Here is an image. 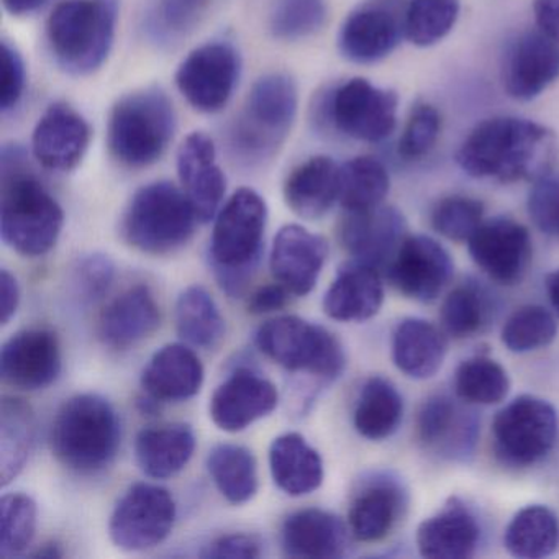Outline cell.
Masks as SVG:
<instances>
[{"label":"cell","instance_id":"obj_22","mask_svg":"<svg viewBox=\"0 0 559 559\" xmlns=\"http://www.w3.org/2000/svg\"><path fill=\"white\" fill-rule=\"evenodd\" d=\"M277 402L280 394L273 382L250 369H238L215 389L209 408L221 430L237 433L267 417Z\"/></svg>","mask_w":559,"mask_h":559},{"label":"cell","instance_id":"obj_13","mask_svg":"<svg viewBox=\"0 0 559 559\" xmlns=\"http://www.w3.org/2000/svg\"><path fill=\"white\" fill-rule=\"evenodd\" d=\"M240 55L227 41L202 45L179 64L176 86L199 112L224 109L240 78Z\"/></svg>","mask_w":559,"mask_h":559},{"label":"cell","instance_id":"obj_52","mask_svg":"<svg viewBox=\"0 0 559 559\" xmlns=\"http://www.w3.org/2000/svg\"><path fill=\"white\" fill-rule=\"evenodd\" d=\"M0 73V110L11 112L21 103L25 91V63L22 55L8 41H2Z\"/></svg>","mask_w":559,"mask_h":559},{"label":"cell","instance_id":"obj_32","mask_svg":"<svg viewBox=\"0 0 559 559\" xmlns=\"http://www.w3.org/2000/svg\"><path fill=\"white\" fill-rule=\"evenodd\" d=\"M195 444L194 430L189 425L169 424L146 428L136 437V463L146 476L168 479L188 466Z\"/></svg>","mask_w":559,"mask_h":559},{"label":"cell","instance_id":"obj_44","mask_svg":"<svg viewBox=\"0 0 559 559\" xmlns=\"http://www.w3.org/2000/svg\"><path fill=\"white\" fill-rule=\"evenodd\" d=\"M489 316L486 294L471 284L451 290L440 310L441 325L454 338L476 335L484 329Z\"/></svg>","mask_w":559,"mask_h":559},{"label":"cell","instance_id":"obj_36","mask_svg":"<svg viewBox=\"0 0 559 559\" xmlns=\"http://www.w3.org/2000/svg\"><path fill=\"white\" fill-rule=\"evenodd\" d=\"M559 543V522L551 509L528 506L510 520L503 546L510 555L522 559L548 558Z\"/></svg>","mask_w":559,"mask_h":559},{"label":"cell","instance_id":"obj_34","mask_svg":"<svg viewBox=\"0 0 559 559\" xmlns=\"http://www.w3.org/2000/svg\"><path fill=\"white\" fill-rule=\"evenodd\" d=\"M447 356L443 333L421 319H405L392 335V359L395 368L408 378H433Z\"/></svg>","mask_w":559,"mask_h":559},{"label":"cell","instance_id":"obj_43","mask_svg":"<svg viewBox=\"0 0 559 559\" xmlns=\"http://www.w3.org/2000/svg\"><path fill=\"white\" fill-rule=\"evenodd\" d=\"M37 503L27 493H4L0 500V556L22 555L35 538Z\"/></svg>","mask_w":559,"mask_h":559},{"label":"cell","instance_id":"obj_38","mask_svg":"<svg viewBox=\"0 0 559 559\" xmlns=\"http://www.w3.org/2000/svg\"><path fill=\"white\" fill-rule=\"evenodd\" d=\"M176 326L189 345L211 349L222 342L225 322L214 297L202 286H191L181 293L176 304Z\"/></svg>","mask_w":559,"mask_h":559},{"label":"cell","instance_id":"obj_58","mask_svg":"<svg viewBox=\"0 0 559 559\" xmlns=\"http://www.w3.org/2000/svg\"><path fill=\"white\" fill-rule=\"evenodd\" d=\"M545 284L549 302H551L552 309L559 313V270L552 271L551 274H548Z\"/></svg>","mask_w":559,"mask_h":559},{"label":"cell","instance_id":"obj_48","mask_svg":"<svg viewBox=\"0 0 559 559\" xmlns=\"http://www.w3.org/2000/svg\"><path fill=\"white\" fill-rule=\"evenodd\" d=\"M440 132L441 117L438 110L427 103L415 104L399 140V156L405 162L425 158L437 145Z\"/></svg>","mask_w":559,"mask_h":559},{"label":"cell","instance_id":"obj_53","mask_svg":"<svg viewBox=\"0 0 559 559\" xmlns=\"http://www.w3.org/2000/svg\"><path fill=\"white\" fill-rule=\"evenodd\" d=\"M263 555L261 543L254 536L234 533L221 536L212 542L202 552V558H240L254 559Z\"/></svg>","mask_w":559,"mask_h":559},{"label":"cell","instance_id":"obj_16","mask_svg":"<svg viewBox=\"0 0 559 559\" xmlns=\"http://www.w3.org/2000/svg\"><path fill=\"white\" fill-rule=\"evenodd\" d=\"M467 243L477 267L503 286L520 283L532 263L528 230L512 218L496 217L483 222Z\"/></svg>","mask_w":559,"mask_h":559},{"label":"cell","instance_id":"obj_9","mask_svg":"<svg viewBox=\"0 0 559 559\" xmlns=\"http://www.w3.org/2000/svg\"><path fill=\"white\" fill-rule=\"evenodd\" d=\"M261 353L289 371L336 379L345 369V352L333 333L299 317L267 320L254 336Z\"/></svg>","mask_w":559,"mask_h":559},{"label":"cell","instance_id":"obj_24","mask_svg":"<svg viewBox=\"0 0 559 559\" xmlns=\"http://www.w3.org/2000/svg\"><path fill=\"white\" fill-rule=\"evenodd\" d=\"M473 412L447 395H435L418 411L417 438L425 450L444 460H464L477 440Z\"/></svg>","mask_w":559,"mask_h":559},{"label":"cell","instance_id":"obj_10","mask_svg":"<svg viewBox=\"0 0 559 559\" xmlns=\"http://www.w3.org/2000/svg\"><path fill=\"white\" fill-rule=\"evenodd\" d=\"M558 430V414L548 401L520 395L493 418V451L507 466H533L552 450Z\"/></svg>","mask_w":559,"mask_h":559},{"label":"cell","instance_id":"obj_23","mask_svg":"<svg viewBox=\"0 0 559 559\" xmlns=\"http://www.w3.org/2000/svg\"><path fill=\"white\" fill-rule=\"evenodd\" d=\"M326 258L329 245L320 235L300 225H286L274 238L271 271L290 294L307 296L319 283Z\"/></svg>","mask_w":559,"mask_h":559},{"label":"cell","instance_id":"obj_6","mask_svg":"<svg viewBox=\"0 0 559 559\" xmlns=\"http://www.w3.org/2000/svg\"><path fill=\"white\" fill-rule=\"evenodd\" d=\"M176 132V114L159 87L127 94L114 106L107 126L110 155L127 168H148L162 159Z\"/></svg>","mask_w":559,"mask_h":559},{"label":"cell","instance_id":"obj_39","mask_svg":"<svg viewBox=\"0 0 559 559\" xmlns=\"http://www.w3.org/2000/svg\"><path fill=\"white\" fill-rule=\"evenodd\" d=\"M35 440V418L31 407L19 399L5 397L0 408V467L2 486L24 469Z\"/></svg>","mask_w":559,"mask_h":559},{"label":"cell","instance_id":"obj_12","mask_svg":"<svg viewBox=\"0 0 559 559\" xmlns=\"http://www.w3.org/2000/svg\"><path fill=\"white\" fill-rule=\"evenodd\" d=\"M171 492L155 484H135L117 502L109 522L114 545L126 551H145L162 545L175 526Z\"/></svg>","mask_w":559,"mask_h":559},{"label":"cell","instance_id":"obj_47","mask_svg":"<svg viewBox=\"0 0 559 559\" xmlns=\"http://www.w3.org/2000/svg\"><path fill=\"white\" fill-rule=\"evenodd\" d=\"M431 227L451 241H469L484 222V205L466 195H448L431 211Z\"/></svg>","mask_w":559,"mask_h":559},{"label":"cell","instance_id":"obj_55","mask_svg":"<svg viewBox=\"0 0 559 559\" xmlns=\"http://www.w3.org/2000/svg\"><path fill=\"white\" fill-rule=\"evenodd\" d=\"M21 306V287L17 280L8 270L0 271V310H2V325H8Z\"/></svg>","mask_w":559,"mask_h":559},{"label":"cell","instance_id":"obj_17","mask_svg":"<svg viewBox=\"0 0 559 559\" xmlns=\"http://www.w3.org/2000/svg\"><path fill=\"white\" fill-rule=\"evenodd\" d=\"M407 238L404 215L391 205L369 211L345 212L340 224V241L358 263L381 270L388 267Z\"/></svg>","mask_w":559,"mask_h":559},{"label":"cell","instance_id":"obj_35","mask_svg":"<svg viewBox=\"0 0 559 559\" xmlns=\"http://www.w3.org/2000/svg\"><path fill=\"white\" fill-rule=\"evenodd\" d=\"M404 415V401L389 379H368L356 401L353 424L361 437L381 441L395 433Z\"/></svg>","mask_w":559,"mask_h":559},{"label":"cell","instance_id":"obj_29","mask_svg":"<svg viewBox=\"0 0 559 559\" xmlns=\"http://www.w3.org/2000/svg\"><path fill=\"white\" fill-rule=\"evenodd\" d=\"M384 302L381 274L353 261L340 271L323 297V310L336 322H365L378 316Z\"/></svg>","mask_w":559,"mask_h":559},{"label":"cell","instance_id":"obj_15","mask_svg":"<svg viewBox=\"0 0 559 559\" xmlns=\"http://www.w3.org/2000/svg\"><path fill=\"white\" fill-rule=\"evenodd\" d=\"M453 273L450 253L437 240L425 235L405 238L388 266L392 286L418 302L437 300Z\"/></svg>","mask_w":559,"mask_h":559},{"label":"cell","instance_id":"obj_40","mask_svg":"<svg viewBox=\"0 0 559 559\" xmlns=\"http://www.w3.org/2000/svg\"><path fill=\"white\" fill-rule=\"evenodd\" d=\"M389 189L391 178L379 159L359 156L342 166L338 202L345 212L369 211L382 205Z\"/></svg>","mask_w":559,"mask_h":559},{"label":"cell","instance_id":"obj_7","mask_svg":"<svg viewBox=\"0 0 559 559\" xmlns=\"http://www.w3.org/2000/svg\"><path fill=\"white\" fill-rule=\"evenodd\" d=\"M299 94L289 74L260 78L251 87L231 133V145L238 156L250 163L273 158L293 130Z\"/></svg>","mask_w":559,"mask_h":559},{"label":"cell","instance_id":"obj_30","mask_svg":"<svg viewBox=\"0 0 559 559\" xmlns=\"http://www.w3.org/2000/svg\"><path fill=\"white\" fill-rule=\"evenodd\" d=\"M342 166L329 156H313L293 169L284 182L287 207L306 221L323 217L340 199Z\"/></svg>","mask_w":559,"mask_h":559},{"label":"cell","instance_id":"obj_27","mask_svg":"<svg viewBox=\"0 0 559 559\" xmlns=\"http://www.w3.org/2000/svg\"><path fill=\"white\" fill-rule=\"evenodd\" d=\"M348 542V528L342 519L320 509L293 513L281 530V545L290 558H342Z\"/></svg>","mask_w":559,"mask_h":559},{"label":"cell","instance_id":"obj_42","mask_svg":"<svg viewBox=\"0 0 559 559\" xmlns=\"http://www.w3.org/2000/svg\"><path fill=\"white\" fill-rule=\"evenodd\" d=\"M460 0H408L405 4V38L427 48L443 40L460 17Z\"/></svg>","mask_w":559,"mask_h":559},{"label":"cell","instance_id":"obj_49","mask_svg":"<svg viewBox=\"0 0 559 559\" xmlns=\"http://www.w3.org/2000/svg\"><path fill=\"white\" fill-rule=\"evenodd\" d=\"M528 214L539 231L559 240V171L549 169L533 181Z\"/></svg>","mask_w":559,"mask_h":559},{"label":"cell","instance_id":"obj_28","mask_svg":"<svg viewBox=\"0 0 559 559\" xmlns=\"http://www.w3.org/2000/svg\"><path fill=\"white\" fill-rule=\"evenodd\" d=\"M204 384V366L181 343L163 346L143 369L142 385L153 401L181 402L194 397Z\"/></svg>","mask_w":559,"mask_h":559},{"label":"cell","instance_id":"obj_37","mask_svg":"<svg viewBox=\"0 0 559 559\" xmlns=\"http://www.w3.org/2000/svg\"><path fill=\"white\" fill-rule=\"evenodd\" d=\"M207 469L218 492L234 506L250 502L257 496L258 464L247 448L217 444L209 453Z\"/></svg>","mask_w":559,"mask_h":559},{"label":"cell","instance_id":"obj_5","mask_svg":"<svg viewBox=\"0 0 559 559\" xmlns=\"http://www.w3.org/2000/svg\"><path fill=\"white\" fill-rule=\"evenodd\" d=\"M50 441L64 466L81 474L99 473L119 451V415L103 395H74L58 412Z\"/></svg>","mask_w":559,"mask_h":559},{"label":"cell","instance_id":"obj_11","mask_svg":"<svg viewBox=\"0 0 559 559\" xmlns=\"http://www.w3.org/2000/svg\"><path fill=\"white\" fill-rule=\"evenodd\" d=\"M322 106L319 117L359 142H382L392 135L397 123V94L372 86L362 78L336 87Z\"/></svg>","mask_w":559,"mask_h":559},{"label":"cell","instance_id":"obj_45","mask_svg":"<svg viewBox=\"0 0 559 559\" xmlns=\"http://www.w3.org/2000/svg\"><path fill=\"white\" fill-rule=\"evenodd\" d=\"M558 323L549 310L539 306H525L515 310L502 329L503 345L512 353H528L545 348L555 342Z\"/></svg>","mask_w":559,"mask_h":559},{"label":"cell","instance_id":"obj_54","mask_svg":"<svg viewBox=\"0 0 559 559\" xmlns=\"http://www.w3.org/2000/svg\"><path fill=\"white\" fill-rule=\"evenodd\" d=\"M289 290L280 283L267 284V286L260 287V289L250 297L248 312L254 313V316L277 312V310L286 307L287 300H289Z\"/></svg>","mask_w":559,"mask_h":559},{"label":"cell","instance_id":"obj_51","mask_svg":"<svg viewBox=\"0 0 559 559\" xmlns=\"http://www.w3.org/2000/svg\"><path fill=\"white\" fill-rule=\"evenodd\" d=\"M116 266L106 254H90L78 261L73 273V284L81 299L96 300L112 286Z\"/></svg>","mask_w":559,"mask_h":559},{"label":"cell","instance_id":"obj_41","mask_svg":"<svg viewBox=\"0 0 559 559\" xmlns=\"http://www.w3.org/2000/svg\"><path fill=\"white\" fill-rule=\"evenodd\" d=\"M454 389L467 404L496 405L509 395L510 378L499 362L487 356H474L457 366Z\"/></svg>","mask_w":559,"mask_h":559},{"label":"cell","instance_id":"obj_4","mask_svg":"<svg viewBox=\"0 0 559 559\" xmlns=\"http://www.w3.org/2000/svg\"><path fill=\"white\" fill-rule=\"evenodd\" d=\"M267 205L253 189H238L218 211L211 240L212 267L228 296H240L263 253Z\"/></svg>","mask_w":559,"mask_h":559},{"label":"cell","instance_id":"obj_25","mask_svg":"<svg viewBox=\"0 0 559 559\" xmlns=\"http://www.w3.org/2000/svg\"><path fill=\"white\" fill-rule=\"evenodd\" d=\"M407 492L392 474L376 473L359 483L348 512L349 532L365 543L381 542L401 520Z\"/></svg>","mask_w":559,"mask_h":559},{"label":"cell","instance_id":"obj_57","mask_svg":"<svg viewBox=\"0 0 559 559\" xmlns=\"http://www.w3.org/2000/svg\"><path fill=\"white\" fill-rule=\"evenodd\" d=\"M47 0H2L5 11L12 15H28L41 8Z\"/></svg>","mask_w":559,"mask_h":559},{"label":"cell","instance_id":"obj_19","mask_svg":"<svg viewBox=\"0 0 559 559\" xmlns=\"http://www.w3.org/2000/svg\"><path fill=\"white\" fill-rule=\"evenodd\" d=\"M559 78V41L539 28L520 35L502 68L503 90L515 100H532Z\"/></svg>","mask_w":559,"mask_h":559},{"label":"cell","instance_id":"obj_59","mask_svg":"<svg viewBox=\"0 0 559 559\" xmlns=\"http://www.w3.org/2000/svg\"><path fill=\"white\" fill-rule=\"evenodd\" d=\"M35 556H38V558H60L63 552L58 549L57 545H45L44 548L35 552Z\"/></svg>","mask_w":559,"mask_h":559},{"label":"cell","instance_id":"obj_50","mask_svg":"<svg viewBox=\"0 0 559 559\" xmlns=\"http://www.w3.org/2000/svg\"><path fill=\"white\" fill-rule=\"evenodd\" d=\"M207 5L209 0H158L155 31L162 37H181L199 24Z\"/></svg>","mask_w":559,"mask_h":559},{"label":"cell","instance_id":"obj_46","mask_svg":"<svg viewBox=\"0 0 559 559\" xmlns=\"http://www.w3.org/2000/svg\"><path fill=\"white\" fill-rule=\"evenodd\" d=\"M326 15L325 0H277L271 12L270 31L277 40H304L325 25Z\"/></svg>","mask_w":559,"mask_h":559},{"label":"cell","instance_id":"obj_31","mask_svg":"<svg viewBox=\"0 0 559 559\" xmlns=\"http://www.w3.org/2000/svg\"><path fill=\"white\" fill-rule=\"evenodd\" d=\"M159 326V307L146 286L117 297L100 317L99 336L114 349H127L148 338Z\"/></svg>","mask_w":559,"mask_h":559},{"label":"cell","instance_id":"obj_21","mask_svg":"<svg viewBox=\"0 0 559 559\" xmlns=\"http://www.w3.org/2000/svg\"><path fill=\"white\" fill-rule=\"evenodd\" d=\"M178 175L199 222H211L221 211L227 179L217 163L214 140L194 132L178 150Z\"/></svg>","mask_w":559,"mask_h":559},{"label":"cell","instance_id":"obj_20","mask_svg":"<svg viewBox=\"0 0 559 559\" xmlns=\"http://www.w3.org/2000/svg\"><path fill=\"white\" fill-rule=\"evenodd\" d=\"M91 143V127L73 107L51 104L32 135L35 159L48 171L68 173L81 165Z\"/></svg>","mask_w":559,"mask_h":559},{"label":"cell","instance_id":"obj_3","mask_svg":"<svg viewBox=\"0 0 559 559\" xmlns=\"http://www.w3.org/2000/svg\"><path fill=\"white\" fill-rule=\"evenodd\" d=\"M119 0H63L51 11L47 40L55 61L73 76L96 73L114 47Z\"/></svg>","mask_w":559,"mask_h":559},{"label":"cell","instance_id":"obj_56","mask_svg":"<svg viewBox=\"0 0 559 559\" xmlns=\"http://www.w3.org/2000/svg\"><path fill=\"white\" fill-rule=\"evenodd\" d=\"M536 28L559 41V0H535Z\"/></svg>","mask_w":559,"mask_h":559},{"label":"cell","instance_id":"obj_14","mask_svg":"<svg viewBox=\"0 0 559 559\" xmlns=\"http://www.w3.org/2000/svg\"><path fill=\"white\" fill-rule=\"evenodd\" d=\"M404 24V0H368L343 22L340 51L353 63H378L401 44Z\"/></svg>","mask_w":559,"mask_h":559},{"label":"cell","instance_id":"obj_1","mask_svg":"<svg viewBox=\"0 0 559 559\" xmlns=\"http://www.w3.org/2000/svg\"><path fill=\"white\" fill-rule=\"evenodd\" d=\"M556 136L519 117H493L474 127L461 143L456 163L467 176L515 182L538 179L552 169Z\"/></svg>","mask_w":559,"mask_h":559},{"label":"cell","instance_id":"obj_2","mask_svg":"<svg viewBox=\"0 0 559 559\" xmlns=\"http://www.w3.org/2000/svg\"><path fill=\"white\" fill-rule=\"evenodd\" d=\"M19 148L2 152V240L22 257L38 258L53 250L64 214L57 199L28 171Z\"/></svg>","mask_w":559,"mask_h":559},{"label":"cell","instance_id":"obj_26","mask_svg":"<svg viewBox=\"0 0 559 559\" xmlns=\"http://www.w3.org/2000/svg\"><path fill=\"white\" fill-rule=\"evenodd\" d=\"M479 542V523L457 497H451L437 515L424 520L417 530V548L424 558H471Z\"/></svg>","mask_w":559,"mask_h":559},{"label":"cell","instance_id":"obj_33","mask_svg":"<svg viewBox=\"0 0 559 559\" xmlns=\"http://www.w3.org/2000/svg\"><path fill=\"white\" fill-rule=\"evenodd\" d=\"M270 469L274 483L287 496H307L323 483L322 456L299 433L281 435L271 443Z\"/></svg>","mask_w":559,"mask_h":559},{"label":"cell","instance_id":"obj_18","mask_svg":"<svg viewBox=\"0 0 559 559\" xmlns=\"http://www.w3.org/2000/svg\"><path fill=\"white\" fill-rule=\"evenodd\" d=\"M60 372V342L51 330H22L12 335L0 352V374L14 388L45 389L57 381Z\"/></svg>","mask_w":559,"mask_h":559},{"label":"cell","instance_id":"obj_8","mask_svg":"<svg viewBox=\"0 0 559 559\" xmlns=\"http://www.w3.org/2000/svg\"><path fill=\"white\" fill-rule=\"evenodd\" d=\"M199 222L182 188L152 182L135 192L122 221L127 243L148 254H168L185 247Z\"/></svg>","mask_w":559,"mask_h":559}]
</instances>
